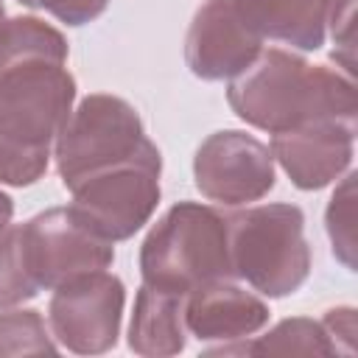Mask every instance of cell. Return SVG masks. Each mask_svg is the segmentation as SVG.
Listing matches in <instances>:
<instances>
[{"mask_svg":"<svg viewBox=\"0 0 358 358\" xmlns=\"http://www.w3.org/2000/svg\"><path fill=\"white\" fill-rule=\"evenodd\" d=\"M64 36L36 20L0 25V182L25 187L42 179L50 148L73 112L76 78Z\"/></svg>","mask_w":358,"mask_h":358,"instance_id":"obj_1","label":"cell"},{"mask_svg":"<svg viewBox=\"0 0 358 358\" xmlns=\"http://www.w3.org/2000/svg\"><path fill=\"white\" fill-rule=\"evenodd\" d=\"M229 106L241 120L268 134L288 131L313 120H352L355 87L338 70L308 64L305 59L268 48L229 78Z\"/></svg>","mask_w":358,"mask_h":358,"instance_id":"obj_2","label":"cell"},{"mask_svg":"<svg viewBox=\"0 0 358 358\" xmlns=\"http://www.w3.org/2000/svg\"><path fill=\"white\" fill-rule=\"evenodd\" d=\"M143 282L187 296L193 288L229 280L227 218L207 204L179 201L148 232L140 249Z\"/></svg>","mask_w":358,"mask_h":358,"instance_id":"obj_3","label":"cell"},{"mask_svg":"<svg viewBox=\"0 0 358 358\" xmlns=\"http://www.w3.org/2000/svg\"><path fill=\"white\" fill-rule=\"evenodd\" d=\"M232 271L266 296L294 294L310 271L305 215L296 204H260L227 218Z\"/></svg>","mask_w":358,"mask_h":358,"instance_id":"obj_4","label":"cell"},{"mask_svg":"<svg viewBox=\"0 0 358 358\" xmlns=\"http://www.w3.org/2000/svg\"><path fill=\"white\" fill-rule=\"evenodd\" d=\"M162 157L148 140L134 157L95 171L70 187L73 210L106 241H126L143 224L159 201Z\"/></svg>","mask_w":358,"mask_h":358,"instance_id":"obj_5","label":"cell"},{"mask_svg":"<svg viewBox=\"0 0 358 358\" xmlns=\"http://www.w3.org/2000/svg\"><path fill=\"white\" fill-rule=\"evenodd\" d=\"M148 143L131 103L115 95H90L70 112L56 137V168L70 190L84 176L134 157Z\"/></svg>","mask_w":358,"mask_h":358,"instance_id":"obj_6","label":"cell"},{"mask_svg":"<svg viewBox=\"0 0 358 358\" xmlns=\"http://www.w3.org/2000/svg\"><path fill=\"white\" fill-rule=\"evenodd\" d=\"M25 268L39 288L53 291L70 277L112 266L115 246L73 207H53L20 227Z\"/></svg>","mask_w":358,"mask_h":358,"instance_id":"obj_7","label":"cell"},{"mask_svg":"<svg viewBox=\"0 0 358 358\" xmlns=\"http://www.w3.org/2000/svg\"><path fill=\"white\" fill-rule=\"evenodd\" d=\"M126 288L106 268L70 277L53 288L50 330L53 338L78 355H101L117 344Z\"/></svg>","mask_w":358,"mask_h":358,"instance_id":"obj_8","label":"cell"},{"mask_svg":"<svg viewBox=\"0 0 358 358\" xmlns=\"http://www.w3.org/2000/svg\"><path fill=\"white\" fill-rule=\"evenodd\" d=\"M193 179L204 199L241 207L274 187V157L246 131H215L196 151Z\"/></svg>","mask_w":358,"mask_h":358,"instance_id":"obj_9","label":"cell"},{"mask_svg":"<svg viewBox=\"0 0 358 358\" xmlns=\"http://www.w3.org/2000/svg\"><path fill=\"white\" fill-rule=\"evenodd\" d=\"M263 39L241 20L232 0H207L187 31L185 59L204 81L235 78L260 53Z\"/></svg>","mask_w":358,"mask_h":358,"instance_id":"obj_10","label":"cell"},{"mask_svg":"<svg viewBox=\"0 0 358 358\" xmlns=\"http://www.w3.org/2000/svg\"><path fill=\"white\" fill-rule=\"evenodd\" d=\"M352 145V120H313L271 134L268 151L299 190H319L350 168Z\"/></svg>","mask_w":358,"mask_h":358,"instance_id":"obj_11","label":"cell"},{"mask_svg":"<svg viewBox=\"0 0 358 358\" xmlns=\"http://www.w3.org/2000/svg\"><path fill=\"white\" fill-rule=\"evenodd\" d=\"M268 308L229 280H213L185 296V324L199 341H235L257 333Z\"/></svg>","mask_w":358,"mask_h":358,"instance_id":"obj_12","label":"cell"},{"mask_svg":"<svg viewBox=\"0 0 358 358\" xmlns=\"http://www.w3.org/2000/svg\"><path fill=\"white\" fill-rule=\"evenodd\" d=\"M241 20L260 36L316 50L324 42V28L333 0H232Z\"/></svg>","mask_w":358,"mask_h":358,"instance_id":"obj_13","label":"cell"},{"mask_svg":"<svg viewBox=\"0 0 358 358\" xmlns=\"http://www.w3.org/2000/svg\"><path fill=\"white\" fill-rule=\"evenodd\" d=\"M185 296L143 282L129 324V347L145 358L176 355L185 350Z\"/></svg>","mask_w":358,"mask_h":358,"instance_id":"obj_14","label":"cell"},{"mask_svg":"<svg viewBox=\"0 0 358 358\" xmlns=\"http://www.w3.org/2000/svg\"><path fill=\"white\" fill-rule=\"evenodd\" d=\"M246 352H277V355H330L336 352L322 322L313 319H285L268 336L243 347Z\"/></svg>","mask_w":358,"mask_h":358,"instance_id":"obj_15","label":"cell"},{"mask_svg":"<svg viewBox=\"0 0 358 358\" xmlns=\"http://www.w3.org/2000/svg\"><path fill=\"white\" fill-rule=\"evenodd\" d=\"M39 285L25 268L20 227H0V308L36 296Z\"/></svg>","mask_w":358,"mask_h":358,"instance_id":"obj_16","label":"cell"},{"mask_svg":"<svg viewBox=\"0 0 358 358\" xmlns=\"http://www.w3.org/2000/svg\"><path fill=\"white\" fill-rule=\"evenodd\" d=\"M36 352H56V344L39 310L0 313V355H36Z\"/></svg>","mask_w":358,"mask_h":358,"instance_id":"obj_17","label":"cell"},{"mask_svg":"<svg viewBox=\"0 0 358 358\" xmlns=\"http://www.w3.org/2000/svg\"><path fill=\"white\" fill-rule=\"evenodd\" d=\"M352 221H355V173H347L327 207V232H330L333 255L347 268H355V224Z\"/></svg>","mask_w":358,"mask_h":358,"instance_id":"obj_18","label":"cell"},{"mask_svg":"<svg viewBox=\"0 0 358 358\" xmlns=\"http://www.w3.org/2000/svg\"><path fill=\"white\" fill-rule=\"evenodd\" d=\"M355 0H333L330 6V28H333V42L336 50L333 56L341 59V64L352 73V50H355Z\"/></svg>","mask_w":358,"mask_h":358,"instance_id":"obj_19","label":"cell"},{"mask_svg":"<svg viewBox=\"0 0 358 358\" xmlns=\"http://www.w3.org/2000/svg\"><path fill=\"white\" fill-rule=\"evenodd\" d=\"M17 3H22L28 8H42V11L53 14L56 20L67 22V25L92 22L109 6V0H17Z\"/></svg>","mask_w":358,"mask_h":358,"instance_id":"obj_20","label":"cell"},{"mask_svg":"<svg viewBox=\"0 0 358 358\" xmlns=\"http://www.w3.org/2000/svg\"><path fill=\"white\" fill-rule=\"evenodd\" d=\"M11 215H14V204H11L8 193L0 190V227H6V224L11 221Z\"/></svg>","mask_w":358,"mask_h":358,"instance_id":"obj_21","label":"cell"},{"mask_svg":"<svg viewBox=\"0 0 358 358\" xmlns=\"http://www.w3.org/2000/svg\"><path fill=\"white\" fill-rule=\"evenodd\" d=\"M3 20H6V8H3V3H0V25H3Z\"/></svg>","mask_w":358,"mask_h":358,"instance_id":"obj_22","label":"cell"}]
</instances>
